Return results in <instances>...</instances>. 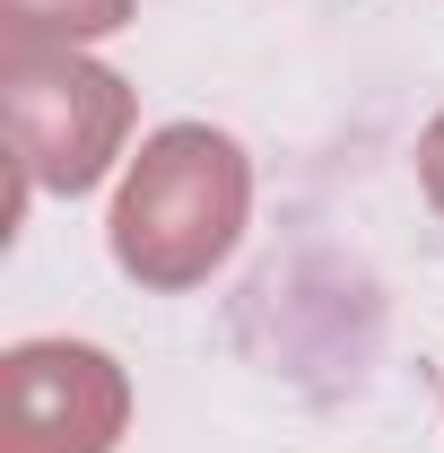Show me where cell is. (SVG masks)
<instances>
[{
  "instance_id": "obj_1",
  "label": "cell",
  "mask_w": 444,
  "mask_h": 453,
  "mask_svg": "<svg viewBox=\"0 0 444 453\" xmlns=\"http://www.w3.org/2000/svg\"><path fill=\"white\" fill-rule=\"evenodd\" d=\"M244 210H253L244 149L210 122H166L140 140V157L113 192V262L122 280L157 288V296L201 288L244 244Z\"/></svg>"
},
{
  "instance_id": "obj_2",
  "label": "cell",
  "mask_w": 444,
  "mask_h": 453,
  "mask_svg": "<svg viewBox=\"0 0 444 453\" xmlns=\"http://www.w3.org/2000/svg\"><path fill=\"white\" fill-rule=\"evenodd\" d=\"M0 113H9V149L18 183L44 192H96L131 140V88L79 44H0Z\"/></svg>"
},
{
  "instance_id": "obj_3",
  "label": "cell",
  "mask_w": 444,
  "mask_h": 453,
  "mask_svg": "<svg viewBox=\"0 0 444 453\" xmlns=\"http://www.w3.org/2000/svg\"><path fill=\"white\" fill-rule=\"evenodd\" d=\"M131 384L96 340H18L0 357V453H113Z\"/></svg>"
},
{
  "instance_id": "obj_4",
  "label": "cell",
  "mask_w": 444,
  "mask_h": 453,
  "mask_svg": "<svg viewBox=\"0 0 444 453\" xmlns=\"http://www.w3.org/2000/svg\"><path fill=\"white\" fill-rule=\"evenodd\" d=\"M131 27V0H0V44H96Z\"/></svg>"
},
{
  "instance_id": "obj_5",
  "label": "cell",
  "mask_w": 444,
  "mask_h": 453,
  "mask_svg": "<svg viewBox=\"0 0 444 453\" xmlns=\"http://www.w3.org/2000/svg\"><path fill=\"white\" fill-rule=\"evenodd\" d=\"M418 183H427V201H436V219H444V113L418 131Z\"/></svg>"
}]
</instances>
